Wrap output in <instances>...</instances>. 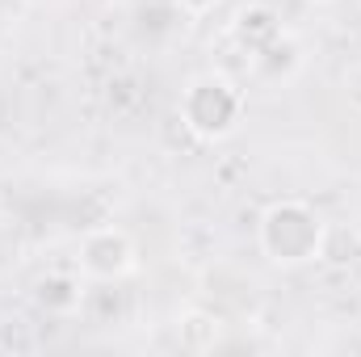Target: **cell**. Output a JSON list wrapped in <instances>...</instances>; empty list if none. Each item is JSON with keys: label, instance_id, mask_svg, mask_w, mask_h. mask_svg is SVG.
I'll return each mask as SVG.
<instances>
[{"label": "cell", "instance_id": "1", "mask_svg": "<svg viewBox=\"0 0 361 357\" xmlns=\"http://www.w3.org/2000/svg\"><path fill=\"white\" fill-rule=\"evenodd\" d=\"M286 210V223L290 227H281V219L269 210V219H265V244H269V253L277 261H302L315 244L311 240H298V227H307V223H315L302 206H281Z\"/></svg>", "mask_w": 361, "mask_h": 357}, {"label": "cell", "instance_id": "3", "mask_svg": "<svg viewBox=\"0 0 361 357\" xmlns=\"http://www.w3.org/2000/svg\"><path fill=\"white\" fill-rule=\"evenodd\" d=\"M180 4H185V8H189V13H206V8H210V4H214V0H180Z\"/></svg>", "mask_w": 361, "mask_h": 357}, {"label": "cell", "instance_id": "2", "mask_svg": "<svg viewBox=\"0 0 361 357\" xmlns=\"http://www.w3.org/2000/svg\"><path fill=\"white\" fill-rule=\"evenodd\" d=\"M85 265L92 273H122L130 265V240L122 231H101L85 244Z\"/></svg>", "mask_w": 361, "mask_h": 357}]
</instances>
